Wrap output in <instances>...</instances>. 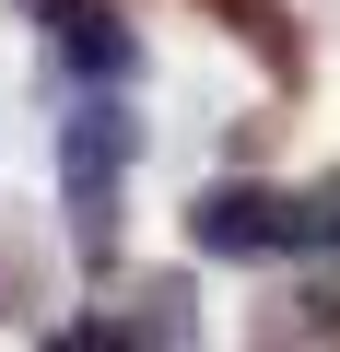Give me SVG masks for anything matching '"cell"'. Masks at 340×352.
I'll return each mask as SVG.
<instances>
[{
	"instance_id": "7",
	"label": "cell",
	"mask_w": 340,
	"mask_h": 352,
	"mask_svg": "<svg viewBox=\"0 0 340 352\" xmlns=\"http://www.w3.org/2000/svg\"><path fill=\"white\" fill-rule=\"evenodd\" d=\"M36 305H47V258H36L24 235H0V329H24Z\"/></svg>"
},
{
	"instance_id": "2",
	"label": "cell",
	"mask_w": 340,
	"mask_h": 352,
	"mask_svg": "<svg viewBox=\"0 0 340 352\" xmlns=\"http://www.w3.org/2000/svg\"><path fill=\"white\" fill-rule=\"evenodd\" d=\"M188 247L200 258H235V270H270V258L317 247V223H305L293 188H270V176H212V188L188 200Z\"/></svg>"
},
{
	"instance_id": "8",
	"label": "cell",
	"mask_w": 340,
	"mask_h": 352,
	"mask_svg": "<svg viewBox=\"0 0 340 352\" xmlns=\"http://www.w3.org/2000/svg\"><path fill=\"white\" fill-rule=\"evenodd\" d=\"M305 223H317V247L340 258V176H317V188H305Z\"/></svg>"
},
{
	"instance_id": "6",
	"label": "cell",
	"mask_w": 340,
	"mask_h": 352,
	"mask_svg": "<svg viewBox=\"0 0 340 352\" xmlns=\"http://www.w3.org/2000/svg\"><path fill=\"white\" fill-rule=\"evenodd\" d=\"M258 340H340V282H293V294L258 317Z\"/></svg>"
},
{
	"instance_id": "5",
	"label": "cell",
	"mask_w": 340,
	"mask_h": 352,
	"mask_svg": "<svg viewBox=\"0 0 340 352\" xmlns=\"http://www.w3.org/2000/svg\"><path fill=\"white\" fill-rule=\"evenodd\" d=\"M200 12H212V24H223V36H235L282 94H305V24L282 12V0H200Z\"/></svg>"
},
{
	"instance_id": "3",
	"label": "cell",
	"mask_w": 340,
	"mask_h": 352,
	"mask_svg": "<svg viewBox=\"0 0 340 352\" xmlns=\"http://www.w3.org/2000/svg\"><path fill=\"white\" fill-rule=\"evenodd\" d=\"M59 340H82V352H177V340H200V294L177 270H117L106 305L71 317Z\"/></svg>"
},
{
	"instance_id": "1",
	"label": "cell",
	"mask_w": 340,
	"mask_h": 352,
	"mask_svg": "<svg viewBox=\"0 0 340 352\" xmlns=\"http://www.w3.org/2000/svg\"><path fill=\"white\" fill-rule=\"evenodd\" d=\"M141 164V118L129 106H71L59 118V212H71V247L94 270H117V188Z\"/></svg>"
},
{
	"instance_id": "4",
	"label": "cell",
	"mask_w": 340,
	"mask_h": 352,
	"mask_svg": "<svg viewBox=\"0 0 340 352\" xmlns=\"http://www.w3.org/2000/svg\"><path fill=\"white\" fill-rule=\"evenodd\" d=\"M12 12H24L82 82H141V24H129V0H12Z\"/></svg>"
}]
</instances>
